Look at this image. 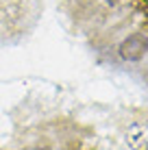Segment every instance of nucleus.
<instances>
[{"mask_svg":"<svg viewBox=\"0 0 148 150\" xmlns=\"http://www.w3.org/2000/svg\"><path fill=\"white\" fill-rule=\"evenodd\" d=\"M137 0H68L74 26L96 44H113L135 15Z\"/></svg>","mask_w":148,"mask_h":150,"instance_id":"1","label":"nucleus"},{"mask_svg":"<svg viewBox=\"0 0 148 150\" xmlns=\"http://www.w3.org/2000/svg\"><path fill=\"white\" fill-rule=\"evenodd\" d=\"M0 150H91V135L68 117H52L20 128Z\"/></svg>","mask_w":148,"mask_h":150,"instance_id":"2","label":"nucleus"},{"mask_svg":"<svg viewBox=\"0 0 148 150\" xmlns=\"http://www.w3.org/2000/svg\"><path fill=\"white\" fill-rule=\"evenodd\" d=\"M44 0H0V46L28 37L39 24Z\"/></svg>","mask_w":148,"mask_h":150,"instance_id":"3","label":"nucleus"},{"mask_svg":"<svg viewBox=\"0 0 148 150\" xmlns=\"http://www.w3.org/2000/svg\"><path fill=\"white\" fill-rule=\"evenodd\" d=\"M109 150H148V107L118 109L109 128Z\"/></svg>","mask_w":148,"mask_h":150,"instance_id":"4","label":"nucleus"}]
</instances>
